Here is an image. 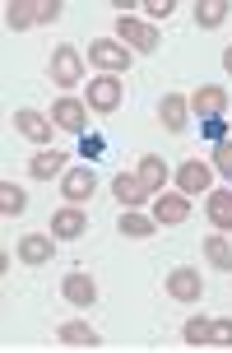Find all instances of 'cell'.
Instances as JSON below:
<instances>
[{
	"instance_id": "25",
	"label": "cell",
	"mask_w": 232,
	"mask_h": 353,
	"mask_svg": "<svg viewBox=\"0 0 232 353\" xmlns=\"http://www.w3.org/2000/svg\"><path fill=\"white\" fill-rule=\"evenodd\" d=\"M23 210H28L23 186H10V181H5V186H0V214H5V219H19Z\"/></svg>"
},
{
	"instance_id": "6",
	"label": "cell",
	"mask_w": 232,
	"mask_h": 353,
	"mask_svg": "<svg viewBox=\"0 0 232 353\" xmlns=\"http://www.w3.org/2000/svg\"><path fill=\"white\" fill-rule=\"evenodd\" d=\"M167 298L172 302H200L204 298V279H200L196 265H177V270L167 274Z\"/></svg>"
},
{
	"instance_id": "22",
	"label": "cell",
	"mask_w": 232,
	"mask_h": 353,
	"mask_svg": "<svg viewBox=\"0 0 232 353\" xmlns=\"http://www.w3.org/2000/svg\"><path fill=\"white\" fill-rule=\"evenodd\" d=\"M116 228H121V237H154V228H158V219L154 214H116Z\"/></svg>"
},
{
	"instance_id": "24",
	"label": "cell",
	"mask_w": 232,
	"mask_h": 353,
	"mask_svg": "<svg viewBox=\"0 0 232 353\" xmlns=\"http://www.w3.org/2000/svg\"><path fill=\"white\" fill-rule=\"evenodd\" d=\"M204 256H209V265H214V270L232 274V242L223 237V232H214V237H204Z\"/></svg>"
},
{
	"instance_id": "5",
	"label": "cell",
	"mask_w": 232,
	"mask_h": 353,
	"mask_svg": "<svg viewBox=\"0 0 232 353\" xmlns=\"http://www.w3.org/2000/svg\"><path fill=\"white\" fill-rule=\"evenodd\" d=\"M47 74H52V84L74 88L79 79H84V56L74 52V47H56V52H52V65H47Z\"/></svg>"
},
{
	"instance_id": "12",
	"label": "cell",
	"mask_w": 232,
	"mask_h": 353,
	"mask_svg": "<svg viewBox=\"0 0 232 353\" xmlns=\"http://www.w3.org/2000/svg\"><path fill=\"white\" fill-rule=\"evenodd\" d=\"M52 121L61 125V130H70V135H84L89 112H84V103H79V98H56V103H52Z\"/></svg>"
},
{
	"instance_id": "1",
	"label": "cell",
	"mask_w": 232,
	"mask_h": 353,
	"mask_svg": "<svg viewBox=\"0 0 232 353\" xmlns=\"http://www.w3.org/2000/svg\"><path fill=\"white\" fill-rule=\"evenodd\" d=\"M84 103H89V112H98V117H112V112L125 103L121 79H116V74H98V79L84 88Z\"/></svg>"
},
{
	"instance_id": "9",
	"label": "cell",
	"mask_w": 232,
	"mask_h": 353,
	"mask_svg": "<svg viewBox=\"0 0 232 353\" xmlns=\"http://www.w3.org/2000/svg\"><path fill=\"white\" fill-rule=\"evenodd\" d=\"M61 293H65L70 307H84V312H89L93 302H98V283H93V274H84V270H70V274L61 279Z\"/></svg>"
},
{
	"instance_id": "17",
	"label": "cell",
	"mask_w": 232,
	"mask_h": 353,
	"mask_svg": "<svg viewBox=\"0 0 232 353\" xmlns=\"http://www.w3.org/2000/svg\"><path fill=\"white\" fill-rule=\"evenodd\" d=\"M204 214H209V223H214L218 232H232V186H223V191H209V200H204Z\"/></svg>"
},
{
	"instance_id": "19",
	"label": "cell",
	"mask_w": 232,
	"mask_h": 353,
	"mask_svg": "<svg viewBox=\"0 0 232 353\" xmlns=\"http://www.w3.org/2000/svg\"><path fill=\"white\" fill-rule=\"evenodd\" d=\"M135 172H140V181H144V186H149V195H158L162 186H167V176H172V168H167V163H162L158 154H144V159H140V168H135Z\"/></svg>"
},
{
	"instance_id": "31",
	"label": "cell",
	"mask_w": 232,
	"mask_h": 353,
	"mask_svg": "<svg viewBox=\"0 0 232 353\" xmlns=\"http://www.w3.org/2000/svg\"><path fill=\"white\" fill-rule=\"evenodd\" d=\"M204 135H209V140H232V135H228V130H223V121H218V117H214V121H204Z\"/></svg>"
},
{
	"instance_id": "11",
	"label": "cell",
	"mask_w": 232,
	"mask_h": 353,
	"mask_svg": "<svg viewBox=\"0 0 232 353\" xmlns=\"http://www.w3.org/2000/svg\"><path fill=\"white\" fill-rule=\"evenodd\" d=\"M228 88H218V84H204V88H196V98H191V107H196V117L200 121H214V117H223L228 112Z\"/></svg>"
},
{
	"instance_id": "32",
	"label": "cell",
	"mask_w": 232,
	"mask_h": 353,
	"mask_svg": "<svg viewBox=\"0 0 232 353\" xmlns=\"http://www.w3.org/2000/svg\"><path fill=\"white\" fill-rule=\"evenodd\" d=\"M84 154L98 159V154H103V140H98V135H84Z\"/></svg>"
},
{
	"instance_id": "26",
	"label": "cell",
	"mask_w": 232,
	"mask_h": 353,
	"mask_svg": "<svg viewBox=\"0 0 232 353\" xmlns=\"http://www.w3.org/2000/svg\"><path fill=\"white\" fill-rule=\"evenodd\" d=\"M209 325H214V321H209V316H200V312H196V316H191L186 325H181V339H186L191 349H196V344H209Z\"/></svg>"
},
{
	"instance_id": "3",
	"label": "cell",
	"mask_w": 232,
	"mask_h": 353,
	"mask_svg": "<svg viewBox=\"0 0 232 353\" xmlns=\"http://www.w3.org/2000/svg\"><path fill=\"white\" fill-rule=\"evenodd\" d=\"M116 42H125L130 52H158V28L154 23H144V19H135V14H121L116 19Z\"/></svg>"
},
{
	"instance_id": "4",
	"label": "cell",
	"mask_w": 232,
	"mask_h": 353,
	"mask_svg": "<svg viewBox=\"0 0 232 353\" xmlns=\"http://www.w3.org/2000/svg\"><path fill=\"white\" fill-rule=\"evenodd\" d=\"M172 181H177V191L191 200V195H209V186H214V168L209 163H200V159H186L172 172Z\"/></svg>"
},
{
	"instance_id": "21",
	"label": "cell",
	"mask_w": 232,
	"mask_h": 353,
	"mask_svg": "<svg viewBox=\"0 0 232 353\" xmlns=\"http://www.w3.org/2000/svg\"><path fill=\"white\" fill-rule=\"evenodd\" d=\"M5 23H10V33H28V28H37V5L33 0L5 5Z\"/></svg>"
},
{
	"instance_id": "18",
	"label": "cell",
	"mask_w": 232,
	"mask_h": 353,
	"mask_svg": "<svg viewBox=\"0 0 232 353\" xmlns=\"http://www.w3.org/2000/svg\"><path fill=\"white\" fill-rule=\"evenodd\" d=\"M186 214H191L186 195H158V205H154V219H158V228H177V223H186Z\"/></svg>"
},
{
	"instance_id": "33",
	"label": "cell",
	"mask_w": 232,
	"mask_h": 353,
	"mask_svg": "<svg viewBox=\"0 0 232 353\" xmlns=\"http://www.w3.org/2000/svg\"><path fill=\"white\" fill-rule=\"evenodd\" d=\"M223 70L232 74V47H228V52H223Z\"/></svg>"
},
{
	"instance_id": "7",
	"label": "cell",
	"mask_w": 232,
	"mask_h": 353,
	"mask_svg": "<svg viewBox=\"0 0 232 353\" xmlns=\"http://www.w3.org/2000/svg\"><path fill=\"white\" fill-rule=\"evenodd\" d=\"M84 232H89V214H84V210L65 205V210L52 214V237H56V242H79Z\"/></svg>"
},
{
	"instance_id": "16",
	"label": "cell",
	"mask_w": 232,
	"mask_h": 353,
	"mask_svg": "<svg viewBox=\"0 0 232 353\" xmlns=\"http://www.w3.org/2000/svg\"><path fill=\"white\" fill-rule=\"evenodd\" d=\"M56 339L70 344V349H98V344H103V335H98L93 325H84V321H65V325H56Z\"/></svg>"
},
{
	"instance_id": "28",
	"label": "cell",
	"mask_w": 232,
	"mask_h": 353,
	"mask_svg": "<svg viewBox=\"0 0 232 353\" xmlns=\"http://www.w3.org/2000/svg\"><path fill=\"white\" fill-rule=\"evenodd\" d=\"M209 344L214 349H232V321H214L209 325Z\"/></svg>"
},
{
	"instance_id": "8",
	"label": "cell",
	"mask_w": 232,
	"mask_h": 353,
	"mask_svg": "<svg viewBox=\"0 0 232 353\" xmlns=\"http://www.w3.org/2000/svg\"><path fill=\"white\" fill-rule=\"evenodd\" d=\"M93 191H98V176H93V168H70V172L61 176V195H65L70 205H89Z\"/></svg>"
},
{
	"instance_id": "27",
	"label": "cell",
	"mask_w": 232,
	"mask_h": 353,
	"mask_svg": "<svg viewBox=\"0 0 232 353\" xmlns=\"http://www.w3.org/2000/svg\"><path fill=\"white\" fill-rule=\"evenodd\" d=\"M214 172L218 176H232V140H218L214 144Z\"/></svg>"
},
{
	"instance_id": "20",
	"label": "cell",
	"mask_w": 232,
	"mask_h": 353,
	"mask_svg": "<svg viewBox=\"0 0 232 353\" xmlns=\"http://www.w3.org/2000/svg\"><path fill=\"white\" fill-rule=\"evenodd\" d=\"M61 172H65V154H61V149H42V154H33V163H28V176H37V181L61 176Z\"/></svg>"
},
{
	"instance_id": "30",
	"label": "cell",
	"mask_w": 232,
	"mask_h": 353,
	"mask_svg": "<svg viewBox=\"0 0 232 353\" xmlns=\"http://www.w3.org/2000/svg\"><path fill=\"white\" fill-rule=\"evenodd\" d=\"M144 10H149V19H167L172 10H177V5H172V0H149Z\"/></svg>"
},
{
	"instance_id": "15",
	"label": "cell",
	"mask_w": 232,
	"mask_h": 353,
	"mask_svg": "<svg viewBox=\"0 0 232 353\" xmlns=\"http://www.w3.org/2000/svg\"><path fill=\"white\" fill-rule=\"evenodd\" d=\"M56 256V237L47 232H28V237H19V261L23 265H47Z\"/></svg>"
},
{
	"instance_id": "29",
	"label": "cell",
	"mask_w": 232,
	"mask_h": 353,
	"mask_svg": "<svg viewBox=\"0 0 232 353\" xmlns=\"http://www.w3.org/2000/svg\"><path fill=\"white\" fill-rule=\"evenodd\" d=\"M56 19H61V0H42L37 5V28L42 23H56Z\"/></svg>"
},
{
	"instance_id": "14",
	"label": "cell",
	"mask_w": 232,
	"mask_h": 353,
	"mask_svg": "<svg viewBox=\"0 0 232 353\" xmlns=\"http://www.w3.org/2000/svg\"><path fill=\"white\" fill-rule=\"evenodd\" d=\"M14 130L23 135V140H33V144H47L52 140V130H56V121L52 117H42V112H14Z\"/></svg>"
},
{
	"instance_id": "23",
	"label": "cell",
	"mask_w": 232,
	"mask_h": 353,
	"mask_svg": "<svg viewBox=\"0 0 232 353\" xmlns=\"http://www.w3.org/2000/svg\"><path fill=\"white\" fill-rule=\"evenodd\" d=\"M228 0H200L196 5V23L200 28H223V23H228Z\"/></svg>"
},
{
	"instance_id": "13",
	"label": "cell",
	"mask_w": 232,
	"mask_h": 353,
	"mask_svg": "<svg viewBox=\"0 0 232 353\" xmlns=\"http://www.w3.org/2000/svg\"><path fill=\"white\" fill-rule=\"evenodd\" d=\"M112 195L125 210H140L144 200H149V186L140 181V172H121V176H112Z\"/></svg>"
},
{
	"instance_id": "10",
	"label": "cell",
	"mask_w": 232,
	"mask_h": 353,
	"mask_svg": "<svg viewBox=\"0 0 232 353\" xmlns=\"http://www.w3.org/2000/svg\"><path fill=\"white\" fill-rule=\"evenodd\" d=\"M158 121H162V130H167V135H181V130H186V121H191V98H181V93H162Z\"/></svg>"
},
{
	"instance_id": "2",
	"label": "cell",
	"mask_w": 232,
	"mask_h": 353,
	"mask_svg": "<svg viewBox=\"0 0 232 353\" xmlns=\"http://www.w3.org/2000/svg\"><path fill=\"white\" fill-rule=\"evenodd\" d=\"M89 65H98L103 74H125L130 70V47L116 37H98V42H89Z\"/></svg>"
}]
</instances>
